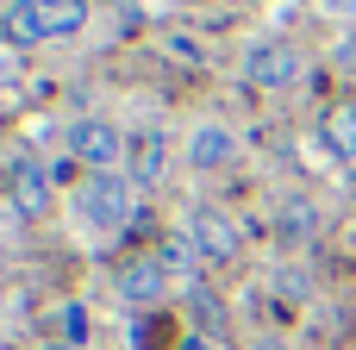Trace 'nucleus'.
I'll use <instances>...</instances> for the list:
<instances>
[{"instance_id":"nucleus-1","label":"nucleus","mask_w":356,"mask_h":350,"mask_svg":"<svg viewBox=\"0 0 356 350\" xmlns=\"http://www.w3.org/2000/svg\"><path fill=\"white\" fill-rule=\"evenodd\" d=\"M88 25V0H13L0 13L6 44H63Z\"/></svg>"},{"instance_id":"nucleus-2","label":"nucleus","mask_w":356,"mask_h":350,"mask_svg":"<svg viewBox=\"0 0 356 350\" xmlns=\"http://www.w3.org/2000/svg\"><path fill=\"white\" fill-rule=\"evenodd\" d=\"M75 219L94 232H119L131 219V182L125 175H88L75 188Z\"/></svg>"},{"instance_id":"nucleus-3","label":"nucleus","mask_w":356,"mask_h":350,"mask_svg":"<svg viewBox=\"0 0 356 350\" xmlns=\"http://www.w3.org/2000/svg\"><path fill=\"white\" fill-rule=\"evenodd\" d=\"M69 150L94 169V175H113L119 169V157L131 150L125 138H119V125H106V119H75L69 125Z\"/></svg>"},{"instance_id":"nucleus-4","label":"nucleus","mask_w":356,"mask_h":350,"mask_svg":"<svg viewBox=\"0 0 356 350\" xmlns=\"http://www.w3.org/2000/svg\"><path fill=\"white\" fill-rule=\"evenodd\" d=\"M244 75H250L257 88H294V81H300V50L282 44V38H263V44H250Z\"/></svg>"},{"instance_id":"nucleus-5","label":"nucleus","mask_w":356,"mask_h":350,"mask_svg":"<svg viewBox=\"0 0 356 350\" xmlns=\"http://www.w3.org/2000/svg\"><path fill=\"white\" fill-rule=\"evenodd\" d=\"M188 238H194V250L213 257V263H232V257H238V225H232L219 207H200V213L188 219Z\"/></svg>"},{"instance_id":"nucleus-6","label":"nucleus","mask_w":356,"mask_h":350,"mask_svg":"<svg viewBox=\"0 0 356 350\" xmlns=\"http://www.w3.org/2000/svg\"><path fill=\"white\" fill-rule=\"evenodd\" d=\"M238 157V138L225 132V125H200L194 138H188V169H225Z\"/></svg>"},{"instance_id":"nucleus-7","label":"nucleus","mask_w":356,"mask_h":350,"mask_svg":"<svg viewBox=\"0 0 356 350\" xmlns=\"http://www.w3.org/2000/svg\"><path fill=\"white\" fill-rule=\"evenodd\" d=\"M13 207H19L25 219H38V213L50 207V182H44L38 163H13Z\"/></svg>"},{"instance_id":"nucleus-8","label":"nucleus","mask_w":356,"mask_h":350,"mask_svg":"<svg viewBox=\"0 0 356 350\" xmlns=\"http://www.w3.org/2000/svg\"><path fill=\"white\" fill-rule=\"evenodd\" d=\"M163 288H169V269H163L156 257H144V263H125V269H119V294H125V301H156Z\"/></svg>"},{"instance_id":"nucleus-9","label":"nucleus","mask_w":356,"mask_h":350,"mask_svg":"<svg viewBox=\"0 0 356 350\" xmlns=\"http://www.w3.org/2000/svg\"><path fill=\"white\" fill-rule=\"evenodd\" d=\"M131 163H138V182H156L163 163H169V144L156 132H144V138H131Z\"/></svg>"},{"instance_id":"nucleus-10","label":"nucleus","mask_w":356,"mask_h":350,"mask_svg":"<svg viewBox=\"0 0 356 350\" xmlns=\"http://www.w3.org/2000/svg\"><path fill=\"white\" fill-rule=\"evenodd\" d=\"M13 100H19V63H13V56H0V113H6Z\"/></svg>"},{"instance_id":"nucleus-11","label":"nucleus","mask_w":356,"mask_h":350,"mask_svg":"<svg viewBox=\"0 0 356 350\" xmlns=\"http://www.w3.org/2000/svg\"><path fill=\"white\" fill-rule=\"evenodd\" d=\"M332 144L338 150H356V113H332Z\"/></svg>"},{"instance_id":"nucleus-12","label":"nucleus","mask_w":356,"mask_h":350,"mask_svg":"<svg viewBox=\"0 0 356 350\" xmlns=\"http://www.w3.org/2000/svg\"><path fill=\"white\" fill-rule=\"evenodd\" d=\"M0 276H6V244H0Z\"/></svg>"}]
</instances>
